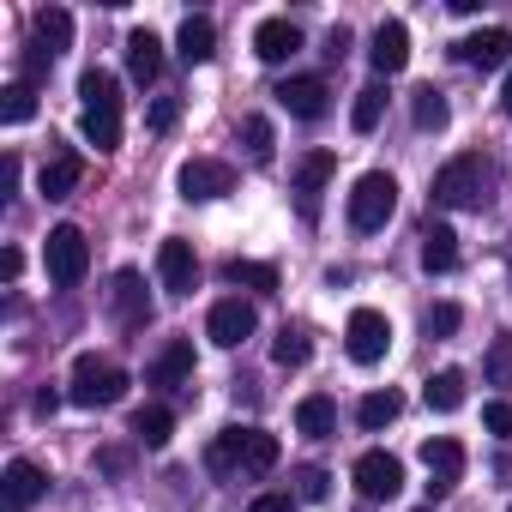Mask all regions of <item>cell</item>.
<instances>
[{
    "label": "cell",
    "instance_id": "obj_1",
    "mask_svg": "<svg viewBox=\"0 0 512 512\" xmlns=\"http://www.w3.org/2000/svg\"><path fill=\"white\" fill-rule=\"evenodd\" d=\"M43 266H49V284H55V290H73V284L91 272V241H85L79 223H55V229H49Z\"/></svg>",
    "mask_w": 512,
    "mask_h": 512
},
{
    "label": "cell",
    "instance_id": "obj_2",
    "mask_svg": "<svg viewBox=\"0 0 512 512\" xmlns=\"http://www.w3.org/2000/svg\"><path fill=\"white\" fill-rule=\"evenodd\" d=\"M488 187H494V169H488L482 151H464V157H452V163L434 175V199H440V205H482Z\"/></svg>",
    "mask_w": 512,
    "mask_h": 512
},
{
    "label": "cell",
    "instance_id": "obj_3",
    "mask_svg": "<svg viewBox=\"0 0 512 512\" xmlns=\"http://www.w3.org/2000/svg\"><path fill=\"white\" fill-rule=\"evenodd\" d=\"M67 398L85 404V410H109V404L127 398V374L115 362H103V356H79L73 362V380H67Z\"/></svg>",
    "mask_w": 512,
    "mask_h": 512
},
{
    "label": "cell",
    "instance_id": "obj_4",
    "mask_svg": "<svg viewBox=\"0 0 512 512\" xmlns=\"http://www.w3.org/2000/svg\"><path fill=\"white\" fill-rule=\"evenodd\" d=\"M392 211H398V181H392L386 169H368V175L350 187V229L374 235V229H386Z\"/></svg>",
    "mask_w": 512,
    "mask_h": 512
},
{
    "label": "cell",
    "instance_id": "obj_5",
    "mask_svg": "<svg viewBox=\"0 0 512 512\" xmlns=\"http://www.w3.org/2000/svg\"><path fill=\"white\" fill-rule=\"evenodd\" d=\"M344 344H350V362L374 368V362L392 350V326H386V314H380V308H356L350 326H344Z\"/></svg>",
    "mask_w": 512,
    "mask_h": 512
},
{
    "label": "cell",
    "instance_id": "obj_6",
    "mask_svg": "<svg viewBox=\"0 0 512 512\" xmlns=\"http://www.w3.org/2000/svg\"><path fill=\"white\" fill-rule=\"evenodd\" d=\"M253 326H260V314H253V302H241V296H223V302H211V314H205V338L223 344V350L247 344Z\"/></svg>",
    "mask_w": 512,
    "mask_h": 512
},
{
    "label": "cell",
    "instance_id": "obj_7",
    "mask_svg": "<svg viewBox=\"0 0 512 512\" xmlns=\"http://www.w3.org/2000/svg\"><path fill=\"white\" fill-rule=\"evenodd\" d=\"M175 187H181V199H223L235 187V169L223 157H187L175 169Z\"/></svg>",
    "mask_w": 512,
    "mask_h": 512
},
{
    "label": "cell",
    "instance_id": "obj_8",
    "mask_svg": "<svg viewBox=\"0 0 512 512\" xmlns=\"http://www.w3.org/2000/svg\"><path fill=\"white\" fill-rule=\"evenodd\" d=\"M350 476H356L362 500H398V488H404V464L392 452H362Z\"/></svg>",
    "mask_w": 512,
    "mask_h": 512
},
{
    "label": "cell",
    "instance_id": "obj_9",
    "mask_svg": "<svg viewBox=\"0 0 512 512\" xmlns=\"http://www.w3.org/2000/svg\"><path fill=\"white\" fill-rule=\"evenodd\" d=\"M109 308H115V320H121L127 332H145V326H151V296H145V278H139L133 266H121V272H115Z\"/></svg>",
    "mask_w": 512,
    "mask_h": 512
},
{
    "label": "cell",
    "instance_id": "obj_10",
    "mask_svg": "<svg viewBox=\"0 0 512 512\" xmlns=\"http://www.w3.org/2000/svg\"><path fill=\"white\" fill-rule=\"evenodd\" d=\"M422 464H428V494L434 500H446L452 488H458V476H464V446L458 440H422Z\"/></svg>",
    "mask_w": 512,
    "mask_h": 512
},
{
    "label": "cell",
    "instance_id": "obj_11",
    "mask_svg": "<svg viewBox=\"0 0 512 512\" xmlns=\"http://www.w3.org/2000/svg\"><path fill=\"white\" fill-rule=\"evenodd\" d=\"M157 278H163L169 296H193V284H199V260H193V247H187L181 235H169V241L157 247Z\"/></svg>",
    "mask_w": 512,
    "mask_h": 512
},
{
    "label": "cell",
    "instance_id": "obj_12",
    "mask_svg": "<svg viewBox=\"0 0 512 512\" xmlns=\"http://www.w3.org/2000/svg\"><path fill=\"white\" fill-rule=\"evenodd\" d=\"M368 61H374V73H404L410 67V31H404V19H386L380 31H374V49H368Z\"/></svg>",
    "mask_w": 512,
    "mask_h": 512
},
{
    "label": "cell",
    "instance_id": "obj_13",
    "mask_svg": "<svg viewBox=\"0 0 512 512\" xmlns=\"http://www.w3.org/2000/svg\"><path fill=\"white\" fill-rule=\"evenodd\" d=\"M452 55H458L464 67H482V73H494V67H506V61H512V37H506V31H476V37L452 43Z\"/></svg>",
    "mask_w": 512,
    "mask_h": 512
},
{
    "label": "cell",
    "instance_id": "obj_14",
    "mask_svg": "<svg viewBox=\"0 0 512 512\" xmlns=\"http://www.w3.org/2000/svg\"><path fill=\"white\" fill-rule=\"evenodd\" d=\"M326 97H332V91H326V79H314V73L278 85V103H284L296 121H320V115H326Z\"/></svg>",
    "mask_w": 512,
    "mask_h": 512
},
{
    "label": "cell",
    "instance_id": "obj_15",
    "mask_svg": "<svg viewBox=\"0 0 512 512\" xmlns=\"http://www.w3.org/2000/svg\"><path fill=\"white\" fill-rule=\"evenodd\" d=\"M253 55H260L266 67H284L290 55H302V31L290 19H266L260 31H253Z\"/></svg>",
    "mask_w": 512,
    "mask_h": 512
},
{
    "label": "cell",
    "instance_id": "obj_16",
    "mask_svg": "<svg viewBox=\"0 0 512 512\" xmlns=\"http://www.w3.org/2000/svg\"><path fill=\"white\" fill-rule=\"evenodd\" d=\"M85 181V157L79 151H49V163H43V175H37V187H43V199H67L73 187Z\"/></svg>",
    "mask_w": 512,
    "mask_h": 512
},
{
    "label": "cell",
    "instance_id": "obj_17",
    "mask_svg": "<svg viewBox=\"0 0 512 512\" xmlns=\"http://www.w3.org/2000/svg\"><path fill=\"white\" fill-rule=\"evenodd\" d=\"M175 55H181L187 67H205V61L217 55V25H211L205 13L181 19V31H175Z\"/></svg>",
    "mask_w": 512,
    "mask_h": 512
},
{
    "label": "cell",
    "instance_id": "obj_18",
    "mask_svg": "<svg viewBox=\"0 0 512 512\" xmlns=\"http://www.w3.org/2000/svg\"><path fill=\"white\" fill-rule=\"evenodd\" d=\"M145 380H151V386H187V380H193V344H187V338H169V344L157 350V362H151Z\"/></svg>",
    "mask_w": 512,
    "mask_h": 512
},
{
    "label": "cell",
    "instance_id": "obj_19",
    "mask_svg": "<svg viewBox=\"0 0 512 512\" xmlns=\"http://www.w3.org/2000/svg\"><path fill=\"white\" fill-rule=\"evenodd\" d=\"M0 488H7V506H31V500H43V494H49V476H43L31 458H13V464H7V476H0Z\"/></svg>",
    "mask_w": 512,
    "mask_h": 512
},
{
    "label": "cell",
    "instance_id": "obj_20",
    "mask_svg": "<svg viewBox=\"0 0 512 512\" xmlns=\"http://www.w3.org/2000/svg\"><path fill=\"white\" fill-rule=\"evenodd\" d=\"M127 73H133L139 85H157V73H163V43H157L151 31H127Z\"/></svg>",
    "mask_w": 512,
    "mask_h": 512
},
{
    "label": "cell",
    "instance_id": "obj_21",
    "mask_svg": "<svg viewBox=\"0 0 512 512\" xmlns=\"http://www.w3.org/2000/svg\"><path fill=\"white\" fill-rule=\"evenodd\" d=\"M332 169H338L332 151H308V157L296 163V193H302V211H308V217H314V199H320V187L332 181Z\"/></svg>",
    "mask_w": 512,
    "mask_h": 512
},
{
    "label": "cell",
    "instance_id": "obj_22",
    "mask_svg": "<svg viewBox=\"0 0 512 512\" xmlns=\"http://www.w3.org/2000/svg\"><path fill=\"white\" fill-rule=\"evenodd\" d=\"M296 428H302L308 440H326V434L338 428V404H332L326 392H308V398L296 404Z\"/></svg>",
    "mask_w": 512,
    "mask_h": 512
},
{
    "label": "cell",
    "instance_id": "obj_23",
    "mask_svg": "<svg viewBox=\"0 0 512 512\" xmlns=\"http://www.w3.org/2000/svg\"><path fill=\"white\" fill-rule=\"evenodd\" d=\"M422 266H428V272H452V266H458V235H452L446 223H428V229H422Z\"/></svg>",
    "mask_w": 512,
    "mask_h": 512
},
{
    "label": "cell",
    "instance_id": "obj_24",
    "mask_svg": "<svg viewBox=\"0 0 512 512\" xmlns=\"http://www.w3.org/2000/svg\"><path fill=\"white\" fill-rule=\"evenodd\" d=\"M422 398H428V410L452 416V410L464 404V374H458V368H440V374H428V380H422Z\"/></svg>",
    "mask_w": 512,
    "mask_h": 512
},
{
    "label": "cell",
    "instance_id": "obj_25",
    "mask_svg": "<svg viewBox=\"0 0 512 512\" xmlns=\"http://www.w3.org/2000/svg\"><path fill=\"white\" fill-rule=\"evenodd\" d=\"M223 278L229 284H241V290H260V296H278V266H266V260H229L223 266Z\"/></svg>",
    "mask_w": 512,
    "mask_h": 512
},
{
    "label": "cell",
    "instance_id": "obj_26",
    "mask_svg": "<svg viewBox=\"0 0 512 512\" xmlns=\"http://www.w3.org/2000/svg\"><path fill=\"white\" fill-rule=\"evenodd\" d=\"M169 434H175L169 404H145V410H133V440H139V446H169Z\"/></svg>",
    "mask_w": 512,
    "mask_h": 512
},
{
    "label": "cell",
    "instance_id": "obj_27",
    "mask_svg": "<svg viewBox=\"0 0 512 512\" xmlns=\"http://www.w3.org/2000/svg\"><path fill=\"white\" fill-rule=\"evenodd\" d=\"M79 97H85V109H121V85L103 67H85L79 73Z\"/></svg>",
    "mask_w": 512,
    "mask_h": 512
},
{
    "label": "cell",
    "instance_id": "obj_28",
    "mask_svg": "<svg viewBox=\"0 0 512 512\" xmlns=\"http://www.w3.org/2000/svg\"><path fill=\"white\" fill-rule=\"evenodd\" d=\"M79 133H85V145H97V151H115V145H121V109H85Z\"/></svg>",
    "mask_w": 512,
    "mask_h": 512
},
{
    "label": "cell",
    "instance_id": "obj_29",
    "mask_svg": "<svg viewBox=\"0 0 512 512\" xmlns=\"http://www.w3.org/2000/svg\"><path fill=\"white\" fill-rule=\"evenodd\" d=\"M37 43H43L49 55H61V49L73 43V13H67V7H43V13H37Z\"/></svg>",
    "mask_w": 512,
    "mask_h": 512
},
{
    "label": "cell",
    "instance_id": "obj_30",
    "mask_svg": "<svg viewBox=\"0 0 512 512\" xmlns=\"http://www.w3.org/2000/svg\"><path fill=\"white\" fill-rule=\"evenodd\" d=\"M410 115H416V127H422V133H440V127L452 121V109H446V97H440L434 85H422V91L410 97Z\"/></svg>",
    "mask_w": 512,
    "mask_h": 512
},
{
    "label": "cell",
    "instance_id": "obj_31",
    "mask_svg": "<svg viewBox=\"0 0 512 512\" xmlns=\"http://www.w3.org/2000/svg\"><path fill=\"white\" fill-rule=\"evenodd\" d=\"M398 410H404V398L398 392H368L362 404H356V422L374 434V428H386V422H398Z\"/></svg>",
    "mask_w": 512,
    "mask_h": 512
},
{
    "label": "cell",
    "instance_id": "obj_32",
    "mask_svg": "<svg viewBox=\"0 0 512 512\" xmlns=\"http://www.w3.org/2000/svg\"><path fill=\"white\" fill-rule=\"evenodd\" d=\"M380 115H386V91H380V85H362L356 103H350V127H356V133H374Z\"/></svg>",
    "mask_w": 512,
    "mask_h": 512
},
{
    "label": "cell",
    "instance_id": "obj_33",
    "mask_svg": "<svg viewBox=\"0 0 512 512\" xmlns=\"http://www.w3.org/2000/svg\"><path fill=\"white\" fill-rule=\"evenodd\" d=\"M0 97H7V103H0V115H7V127H25L31 115H37V85H7V91H0Z\"/></svg>",
    "mask_w": 512,
    "mask_h": 512
},
{
    "label": "cell",
    "instance_id": "obj_34",
    "mask_svg": "<svg viewBox=\"0 0 512 512\" xmlns=\"http://www.w3.org/2000/svg\"><path fill=\"white\" fill-rule=\"evenodd\" d=\"M308 356H314V344H308V332H296V326H284V332H278V344H272V362H278V368H302Z\"/></svg>",
    "mask_w": 512,
    "mask_h": 512
},
{
    "label": "cell",
    "instance_id": "obj_35",
    "mask_svg": "<svg viewBox=\"0 0 512 512\" xmlns=\"http://www.w3.org/2000/svg\"><path fill=\"white\" fill-rule=\"evenodd\" d=\"M241 133H247V157H253V163H272V121H266V115H247Z\"/></svg>",
    "mask_w": 512,
    "mask_h": 512
},
{
    "label": "cell",
    "instance_id": "obj_36",
    "mask_svg": "<svg viewBox=\"0 0 512 512\" xmlns=\"http://www.w3.org/2000/svg\"><path fill=\"white\" fill-rule=\"evenodd\" d=\"M458 320H464V314H458V302H434V308L422 314V332H428V338H452V332H458Z\"/></svg>",
    "mask_w": 512,
    "mask_h": 512
},
{
    "label": "cell",
    "instance_id": "obj_37",
    "mask_svg": "<svg viewBox=\"0 0 512 512\" xmlns=\"http://www.w3.org/2000/svg\"><path fill=\"white\" fill-rule=\"evenodd\" d=\"M326 494H332V476L320 464H302L296 470V500H326Z\"/></svg>",
    "mask_w": 512,
    "mask_h": 512
},
{
    "label": "cell",
    "instance_id": "obj_38",
    "mask_svg": "<svg viewBox=\"0 0 512 512\" xmlns=\"http://www.w3.org/2000/svg\"><path fill=\"white\" fill-rule=\"evenodd\" d=\"M482 428H488V434H500V440H512V404H506V398L482 404Z\"/></svg>",
    "mask_w": 512,
    "mask_h": 512
},
{
    "label": "cell",
    "instance_id": "obj_39",
    "mask_svg": "<svg viewBox=\"0 0 512 512\" xmlns=\"http://www.w3.org/2000/svg\"><path fill=\"white\" fill-rule=\"evenodd\" d=\"M488 374H494L500 386H512V338H494V350H488Z\"/></svg>",
    "mask_w": 512,
    "mask_h": 512
},
{
    "label": "cell",
    "instance_id": "obj_40",
    "mask_svg": "<svg viewBox=\"0 0 512 512\" xmlns=\"http://www.w3.org/2000/svg\"><path fill=\"white\" fill-rule=\"evenodd\" d=\"M175 121H181V103H175V97H157V103H151V133H169Z\"/></svg>",
    "mask_w": 512,
    "mask_h": 512
},
{
    "label": "cell",
    "instance_id": "obj_41",
    "mask_svg": "<svg viewBox=\"0 0 512 512\" xmlns=\"http://www.w3.org/2000/svg\"><path fill=\"white\" fill-rule=\"evenodd\" d=\"M247 512H296V494H253Z\"/></svg>",
    "mask_w": 512,
    "mask_h": 512
},
{
    "label": "cell",
    "instance_id": "obj_42",
    "mask_svg": "<svg viewBox=\"0 0 512 512\" xmlns=\"http://www.w3.org/2000/svg\"><path fill=\"white\" fill-rule=\"evenodd\" d=\"M0 272H7V284H13V278L25 272V253H19V247H7V253H0Z\"/></svg>",
    "mask_w": 512,
    "mask_h": 512
},
{
    "label": "cell",
    "instance_id": "obj_43",
    "mask_svg": "<svg viewBox=\"0 0 512 512\" xmlns=\"http://www.w3.org/2000/svg\"><path fill=\"white\" fill-rule=\"evenodd\" d=\"M61 410V392H37V416H55Z\"/></svg>",
    "mask_w": 512,
    "mask_h": 512
},
{
    "label": "cell",
    "instance_id": "obj_44",
    "mask_svg": "<svg viewBox=\"0 0 512 512\" xmlns=\"http://www.w3.org/2000/svg\"><path fill=\"white\" fill-rule=\"evenodd\" d=\"M500 97H506V115H512V73H506V91H500Z\"/></svg>",
    "mask_w": 512,
    "mask_h": 512
},
{
    "label": "cell",
    "instance_id": "obj_45",
    "mask_svg": "<svg viewBox=\"0 0 512 512\" xmlns=\"http://www.w3.org/2000/svg\"><path fill=\"white\" fill-rule=\"evenodd\" d=\"M7 512H19V506H7Z\"/></svg>",
    "mask_w": 512,
    "mask_h": 512
}]
</instances>
